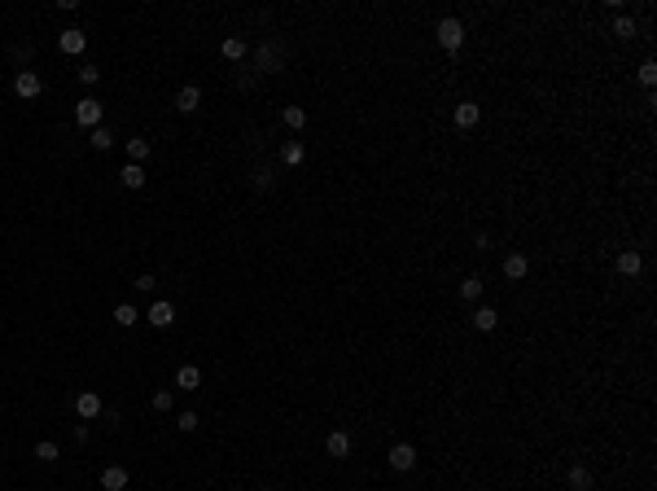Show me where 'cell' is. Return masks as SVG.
<instances>
[{
    "label": "cell",
    "mask_w": 657,
    "mask_h": 491,
    "mask_svg": "<svg viewBox=\"0 0 657 491\" xmlns=\"http://www.w3.org/2000/svg\"><path fill=\"white\" fill-rule=\"evenodd\" d=\"M434 35H438V44H443L447 53H456L460 44H464V22H460V18H443Z\"/></svg>",
    "instance_id": "obj_1"
},
{
    "label": "cell",
    "mask_w": 657,
    "mask_h": 491,
    "mask_svg": "<svg viewBox=\"0 0 657 491\" xmlns=\"http://www.w3.org/2000/svg\"><path fill=\"white\" fill-rule=\"evenodd\" d=\"M14 92H18L22 101H35V97L44 92V79L35 75V70H18V79H14Z\"/></svg>",
    "instance_id": "obj_2"
},
{
    "label": "cell",
    "mask_w": 657,
    "mask_h": 491,
    "mask_svg": "<svg viewBox=\"0 0 657 491\" xmlns=\"http://www.w3.org/2000/svg\"><path fill=\"white\" fill-rule=\"evenodd\" d=\"M75 412L83 417V421H92V417H101V412H105L101 395H97V390H83V395H75Z\"/></svg>",
    "instance_id": "obj_3"
},
{
    "label": "cell",
    "mask_w": 657,
    "mask_h": 491,
    "mask_svg": "<svg viewBox=\"0 0 657 491\" xmlns=\"http://www.w3.org/2000/svg\"><path fill=\"white\" fill-rule=\"evenodd\" d=\"M145 320L153 329H166V325H175V303H166V298H158L149 311H145Z\"/></svg>",
    "instance_id": "obj_4"
},
{
    "label": "cell",
    "mask_w": 657,
    "mask_h": 491,
    "mask_svg": "<svg viewBox=\"0 0 657 491\" xmlns=\"http://www.w3.org/2000/svg\"><path fill=\"white\" fill-rule=\"evenodd\" d=\"M101 114H105V110H101L97 97H83V101L75 105V118H79L83 127H101Z\"/></svg>",
    "instance_id": "obj_5"
},
{
    "label": "cell",
    "mask_w": 657,
    "mask_h": 491,
    "mask_svg": "<svg viewBox=\"0 0 657 491\" xmlns=\"http://www.w3.org/2000/svg\"><path fill=\"white\" fill-rule=\"evenodd\" d=\"M386 461H390V470H412V465H416V448H412V443H394V448L386 452Z\"/></svg>",
    "instance_id": "obj_6"
},
{
    "label": "cell",
    "mask_w": 657,
    "mask_h": 491,
    "mask_svg": "<svg viewBox=\"0 0 657 491\" xmlns=\"http://www.w3.org/2000/svg\"><path fill=\"white\" fill-rule=\"evenodd\" d=\"M57 49H62L66 57H79L83 49H88V35H83V31H75V27H70V31H62V35H57Z\"/></svg>",
    "instance_id": "obj_7"
},
{
    "label": "cell",
    "mask_w": 657,
    "mask_h": 491,
    "mask_svg": "<svg viewBox=\"0 0 657 491\" xmlns=\"http://www.w3.org/2000/svg\"><path fill=\"white\" fill-rule=\"evenodd\" d=\"M197 105H202V88H197V83H184V88L175 92V110H180V114H193Z\"/></svg>",
    "instance_id": "obj_8"
},
{
    "label": "cell",
    "mask_w": 657,
    "mask_h": 491,
    "mask_svg": "<svg viewBox=\"0 0 657 491\" xmlns=\"http://www.w3.org/2000/svg\"><path fill=\"white\" fill-rule=\"evenodd\" d=\"M101 487L105 491H127V470H123V465H105V470H101Z\"/></svg>",
    "instance_id": "obj_9"
},
{
    "label": "cell",
    "mask_w": 657,
    "mask_h": 491,
    "mask_svg": "<svg viewBox=\"0 0 657 491\" xmlns=\"http://www.w3.org/2000/svg\"><path fill=\"white\" fill-rule=\"evenodd\" d=\"M477 118H482V110H477V101H460L456 105V127H477Z\"/></svg>",
    "instance_id": "obj_10"
},
{
    "label": "cell",
    "mask_w": 657,
    "mask_h": 491,
    "mask_svg": "<svg viewBox=\"0 0 657 491\" xmlns=\"http://www.w3.org/2000/svg\"><path fill=\"white\" fill-rule=\"evenodd\" d=\"M618 272H623V277H640V272H644L640 250H623V255H618Z\"/></svg>",
    "instance_id": "obj_11"
},
{
    "label": "cell",
    "mask_w": 657,
    "mask_h": 491,
    "mask_svg": "<svg viewBox=\"0 0 657 491\" xmlns=\"http://www.w3.org/2000/svg\"><path fill=\"white\" fill-rule=\"evenodd\" d=\"M325 448H329V457H338V461H342V457H351V435H346V430H333Z\"/></svg>",
    "instance_id": "obj_12"
},
{
    "label": "cell",
    "mask_w": 657,
    "mask_h": 491,
    "mask_svg": "<svg viewBox=\"0 0 657 491\" xmlns=\"http://www.w3.org/2000/svg\"><path fill=\"white\" fill-rule=\"evenodd\" d=\"M526 272H530V259H526V255H508V259H504V277H508V281H521Z\"/></svg>",
    "instance_id": "obj_13"
},
{
    "label": "cell",
    "mask_w": 657,
    "mask_h": 491,
    "mask_svg": "<svg viewBox=\"0 0 657 491\" xmlns=\"http://www.w3.org/2000/svg\"><path fill=\"white\" fill-rule=\"evenodd\" d=\"M566 483H570V491H592V470L588 465H574V470L566 474Z\"/></svg>",
    "instance_id": "obj_14"
},
{
    "label": "cell",
    "mask_w": 657,
    "mask_h": 491,
    "mask_svg": "<svg viewBox=\"0 0 657 491\" xmlns=\"http://www.w3.org/2000/svg\"><path fill=\"white\" fill-rule=\"evenodd\" d=\"M495 325H499V311H495V307H477V311H473V329L491 333Z\"/></svg>",
    "instance_id": "obj_15"
},
{
    "label": "cell",
    "mask_w": 657,
    "mask_h": 491,
    "mask_svg": "<svg viewBox=\"0 0 657 491\" xmlns=\"http://www.w3.org/2000/svg\"><path fill=\"white\" fill-rule=\"evenodd\" d=\"M197 386H202V373L193 364H184L180 373H175V390H197Z\"/></svg>",
    "instance_id": "obj_16"
},
{
    "label": "cell",
    "mask_w": 657,
    "mask_h": 491,
    "mask_svg": "<svg viewBox=\"0 0 657 491\" xmlns=\"http://www.w3.org/2000/svg\"><path fill=\"white\" fill-rule=\"evenodd\" d=\"M118 180H123L127 189H140V185H145V167H140V163H127L123 171H118Z\"/></svg>",
    "instance_id": "obj_17"
},
{
    "label": "cell",
    "mask_w": 657,
    "mask_h": 491,
    "mask_svg": "<svg viewBox=\"0 0 657 491\" xmlns=\"http://www.w3.org/2000/svg\"><path fill=\"white\" fill-rule=\"evenodd\" d=\"M219 53L228 57V62H241V57H246V40H241V35H228V40L219 44Z\"/></svg>",
    "instance_id": "obj_18"
},
{
    "label": "cell",
    "mask_w": 657,
    "mask_h": 491,
    "mask_svg": "<svg viewBox=\"0 0 657 491\" xmlns=\"http://www.w3.org/2000/svg\"><path fill=\"white\" fill-rule=\"evenodd\" d=\"M281 123H285V127H294V132H298V127H307V110H303V105H285V110H281Z\"/></svg>",
    "instance_id": "obj_19"
},
{
    "label": "cell",
    "mask_w": 657,
    "mask_h": 491,
    "mask_svg": "<svg viewBox=\"0 0 657 491\" xmlns=\"http://www.w3.org/2000/svg\"><path fill=\"white\" fill-rule=\"evenodd\" d=\"M136 320H140V311L131 307V303H118V307H114V325H123V329H131V325H136Z\"/></svg>",
    "instance_id": "obj_20"
},
{
    "label": "cell",
    "mask_w": 657,
    "mask_h": 491,
    "mask_svg": "<svg viewBox=\"0 0 657 491\" xmlns=\"http://www.w3.org/2000/svg\"><path fill=\"white\" fill-rule=\"evenodd\" d=\"M303 158H307V149L298 145V140H290V145H281V163H285V167H298Z\"/></svg>",
    "instance_id": "obj_21"
},
{
    "label": "cell",
    "mask_w": 657,
    "mask_h": 491,
    "mask_svg": "<svg viewBox=\"0 0 657 491\" xmlns=\"http://www.w3.org/2000/svg\"><path fill=\"white\" fill-rule=\"evenodd\" d=\"M127 158H131V163H145V158H149V140H145V136H131V140H127Z\"/></svg>",
    "instance_id": "obj_22"
},
{
    "label": "cell",
    "mask_w": 657,
    "mask_h": 491,
    "mask_svg": "<svg viewBox=\"0 0 657 491\" xmlns=\"http://www.w3.org/2000/svg\"><path fill=\"white\" fill-rule=\"evenodd\" d=\"M88 145H92V149H101V154H105V149H110V145H114V132H110V127H92V136H88Z\"/></svg>",
    "instance_id": "obj_23"
},
{
    "label": "cell",
    "mask_w": 657,
    "mask_h": 491,
    "mask_svg": "<svg viewBox=\"0 0 657 491\" xmlns=\"http://www.w3.org/2000/svg\"><path fill=\"white\" fill-rule=\"evenodd\" d=\"M277 62H281L277 44H263V49H259V70H277Z\"/></svg>",
    "instance_id": "obj_24"
},
{
    "label": "cell",
    "mask_w": 657,
    "mask_h": 491,
    "mask_svg": "<svg viewBox=\"0 0 657 491\" xmlns=\"http://www.w3.org/2000/svg\"><path fill=\"white\" fill-rule=\"evenodd\" d=\"M35 457H40L44 465H53L57 457H62V452H57V443H49V439H44V443H35Z\"/></svg>",
    "instance_id": "obj_25"
},
{
    "label": "cell",
    "mask_w": 657,
    "mask_h": 491,
    "mask_svg": "<svg viewBox=\"0 0 657 491\" xmlns=\"http://www.w3.org/2000/svg\"><path fill=\"white\" fill-rule=\"evenodd\" d=\"M171 404H175L171 390H158V395H153V412H171Z\"/></svg>",
    "instance_id": "obj_26"
},
{
    "label": "cell",
    "mask_w": 657,
    "mask_h": 491,
    "mask_svg": "<svg viewBox=\"0 0 657 491\" xmlns=\"http://www.w3.org/2000/svg\"><path fill=\"white\" fill-rule=\"evenodd\" d=\"M175 426H180L184 435H193V430H197V412H180V417H175Z\"/></svg>",
    "instance_id": "obj_27"
},
{
    "label": "cell",
    "mask_w": 657,
    "mask_h": 491,
    "mask_svg": "<svg viewBox=\"0 0 657 491\" xmlns=\"http://www.w3.org/2000/svg\"><path fill=\"white\" fill-rule=\"evenodd\" d=\"M79 79H83V83H97V79H101V66L83 62V66H79Z\"/></svg>",
    "instance_id": "obj_28"
},
{
    "label": "cell",
    "mask_w": 657,
    "mask_h": 491,
    "mask_svg": "<svg viewBox=\"0 0 657 491\" xmlns=\"http://www.w3.org/2000/svg\"><path fill=\"white\" fill-rule=\"evenodd\" d=\"M460 294H464V298H477V294H482V277H469V281L460 285Z\"/></svg>",
    "instance_id": "obj_29"
},
{
    "label": "cell",
    "mask_w": 657,
    "mask_h": 491,
    "mask_svg": "<svg viewBox=\"0 0 657 491\" xmlns=\"http://www.w3.org/2000/svg\"><path fill=\"white\" fill-rule=\"evenodd\" d=\"M640 83H644V88H653V83H657V66H653V62L640 66Z\"/></svg>",
    "instance_id": "obj_30"
},
{
    "label": "cell",
    "mask_w": 657,
    "mask_h": 491,
    "mask_svg": "<svg viewBox=\"0 0 657 491\" xmlns=\"http://www.w3.org/2000/svg\"><path fill=\"white\" fill-rule=\"evenodd\" d=\"M614 31L623 35V40H631V35H636V22H631V18H618V22H614Z\"/></svg>",
    "instance_id": "obj_31"
},
{
    "label": "cell",
    "mask_w": 657,
    "mask_h": 491,
    "mask_svg": "<svg viewBox=\"0 0 657 491\" xmlns=\"http://www.w3.org/2000/svg\"><path fill=\"white\" fill-rule=\"evenodd\" d=\"M255 185L259 189H272V167H255Z\"/></svg>",
    "instance_id": "obj_32"
},
{
    "label": "cell",
    "mask_w": 657,
    "mask_h": 491,
    "mask_svg": "<svg viewBox=\"0 0 657 491\" xmlns=\"http://www.w3.org/2000/svg\"><path fill=\"white\" fill-rule=\"evenodd\" d=\"M57 491H62V487H57Z\"/></svg>",
    "instance_id": "obj_33"
}]
</instances>
